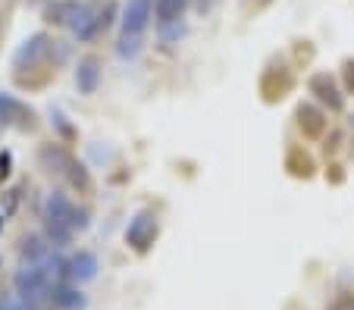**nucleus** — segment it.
Here are the masks:
<instances>
[{
  "label": "nucleus",
  "instance_id": "obj_1",
  "mask_svg": "<svg viewBox=\"0 0 354 310\" xmlns=\"http://www.w3.org/2000/svg\"><path fill=\"white\" fill-rule=\"evenodd\" d=\"M41 220H44V238L50 248H66L75 232L88 229V210H79L60 188L47 195L44 207H41Z\"/></svg>",
  "mask_w": 354,
  "mask_h": 310
},
{
  "label": "nucleus",
  "instance_id": "obj_2",
  "mask_svg": "<svg viewBox=\"0 0 354 310\" xmlns=\"http://www.w3.org/2000/svg\"><path fill=\"white\" fill-rule=\"evenodd\" d=\"M38 163L54 175V179L66 182L73 191H79V195H91V188H94L91 173H88L85 163H82L73 151L63 148V144H54V142L41 144L38 148Z\"/></svg>",
  "mask_w": 354,
  "mask_h": 310
},
{
  "label": "nucleus",
  "instance_id": "obj_3",
  "mask_svg": "<svg viewBox=\"0 0 354 310\" xmlns=\"http://www.w3.org/2000/svg\"><path fill=\"white\" fill-rule=\"evenodd\" d=\"M157 232H160V223H157L154 210H138L126 229V244L132 251H138V254H145V251L157 242Z\"/></svg>",
  "mask_w": 354,
  "mask_h": 310
},
{
  "label": "nucleus",
  "instance_id": "obj_4",
  "mask_svg": "<svg viewBox=\"0 0 354 310\" xmlns=\"http://www.w3.org/2000/svg\"><path fill=\"white\" fill-rule=\"evenodd\" d=\"M151 19H154V0H126L122 16H120V35H126V38H145Z\"/></svg>",
  "mask_w": 354,
  "mask_h": 310
},
{
  "label": "nucleus",
  "instance_id": "obj_5",
  "mask_svg": "<svg viewBox=\"0 0 354 310\" xmlns=\"http://www.w3.org/2000/svg\"><path fill=\"white\" fill-rule=\"evenodd\" d=\"M50 54H54V41H50V35L35 32L32 38L22 41L19 50L13 54V66H16V69H32V66H41V63H44Z\"/></svg>",
  "mask_w": 354,
  "mask_h": 310
},
{
  "label": "nucleus",
  "instance_id": "obj_6",
  "mask_svg": "<svg viewBox=\"0 0 354 310\" xmlns=\"http://www.w3.org/2000/svg\"><path fill=\"white\" fill-rule=\"evenodd\" d=\"M35 110L28 104H22L16 95H7L0 91V126H10V128H22V132H32L35 128Z\"/></svg>",
  "mask_w": 354,
  "mask_h": 310
},
{
  "label": "nucleus",
  "instance_id": "obj_7",
  "mask_svg": "<svg viewBox=\"0 0 354 310\" xmlns=\"http://www.w3.org/2000/svg\"><path fill=\"white\" fill-rule=\"evenodd\" d=\"M308 88H310V95H314L323 107L333 110V113H339V110L345 107V95H342V88L335 85V79L329 72H314L308 81Z\"/></svg>",
  "mask_w": 354,
  "mask_h": 310
},
{
  "label": "nucleus",
  "instance_id": "obj_8",
  "mask_svg": "<svg viewBox=\"0 0 354 310\" xmlns=\"http://www.w3.org/2000/svg\"><path fill=\"white\" fill-rule=\"evenodd\" d=\"M94 276H97V257H94L91 251H75V254L66 260V279L73 285L91 282Z\"/></svg>",
  "mask_w": 354,
  "mask_h": 310
},
{
  "label": "nucleus",
  "instance_id": "obj_9",
  "mask_svg": "<svg viewBox=\"0 0 354 310\" xmlns=\"http://www.w3.org/2000/svg\"><path fill=\"white\" fill-rule=\"evenodd\" d=\"M295 119H298V128L304 132V138H320L326 132V116H323L320 107L314 104H301L295 110Z\"/></svg>",
  "mask_w": 354,
  "mask_h": 310
},
{
  "label": "nucleus",
  "instance_id": "obj_10",
  "mask_svg": "<svg viewBox=\"0 0 354 310\" xmlns=\"http://www.w3.org/2000/svg\"><path fill=\"white\" fill-rule=\"evenodd\" d=\"M97 85H100L97 57H85V60H79V66H75V88H79V95H94Z\"/></svg>",
  "mask_w": 354,
  "mask_h": 310
},
{
  "label": "nucleus",
  "instance_id": "obj_11",
  "mask_svg": "<svg viewBox=\"0 0 354 310\" xmlns=\"http://www.w3.org/2000/svg\"><path fill=\"white\" fill-rule=\"evenodd\" d=\"M185 10H188V0H154V19L160 28L179 26Z\"/></svg>",
  "mask_w": 354,
  "mask_h": 310
},
{
  "label": "nucleus",
  "instance_id": "obj_12",
  "mask_svg": "<svg viewBox=\"0 0 354 310\" xmlns=\"http://www.w3.org/2000/svg\"><path fill=\"white\" fill-rule=\"evenodd\" d=\"M85 295L79 291V285L73 282H60L54 289V307L57 310H85Z\"/></svg>",
  "mask_w": 354,
  "mask_h": 310
},
{
  "label": "nucleus",
  "instance_id": "obj_13",
  "mask_svg": "<svg viewBox=\"0 0 354 310\" xmlns=\"http://www.w3.org/2000/svg\"><path fill=\"white\" fill-rule=\"evenodd\" d=\"M50 244H47V238L41 235H26L19 244V257H22V267H28V263H41L47 254H50Z\"/></svg>",
  "mask_w": 354,
  "mask_h": 310
},
{
  "label": "nucleus",
  "instance_id": "obj_14",
  "mask_svg": "<svg viewBox=\"0 0 354 310\" xmlns=\"http://www.w3.org/2000/svg\"><path fill=\"white\" fill-rule=\"evenodd\" d=\"M141 44H145V38H126V35H120V41H116V54L126 57V60H132V57H138Z\"/></svg>",
  "mask_w": 354,
  "mask_h": 310
},
{
  "label": "nucleus",
  "instance_id": "obj_15",
  "mask_svg": "<svg viewBox=\"0 0 354 310\" xmlns=\"http://www.w3.org/2000/svg\"><path fill=\"white\" fill-rule=\"evenodd\" d=\"M326 310H354V295H339Z\"/></svg>",
  "mask_w": 354,
  "mask_h": 310
},
{
  "label": "nucleus",
  "instance_id": "obj_16",
  "mask_svg": "<svg viewBox=\"0 0 354 310\" xmlns=\"http://www.w3.org/2000/svg\"><path fill=\"white\" fill-rule=\"evenodd\" d=\"M0 310H26L19 298H0Z\"/></svg>",
  "mask_w": 354,
  "mask_h": 310
},
{
  "label": "nucleus",
  "instance_id": "obj_17",
  "mask_svg": "<svg viewBox=\"0 0 354 310\" xmlns=\"http://www.w3.org/2000/svg\"><path fill=\"white\" fill-rule=\"evenodd\" d=\"M345 88L354 91V60H345Z\"/></svg>",
  "mask_w": 354,
  "mask_h": 310
}]
</instances>
